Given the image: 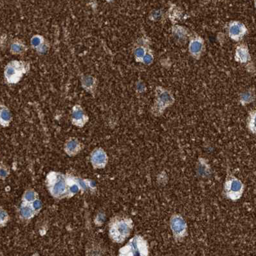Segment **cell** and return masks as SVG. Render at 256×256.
<instances>
[{
    "mask_svg": "<svg viewBox=\"0 0 256 256\" xmlns=\"http://www.w3.org/2000/svg\"><path fill=\"white\" fill-rule=\"evenodd\" d=\"M47 50V47L46 46H42L41 50L42 52H46Z\"/></svg>",
    "mask_w": 256,
    "mask_h": 256,
    "instance_id": "26",
    "label": "cell"
},
{
    "mask_svg": "<svg viewBox=\"0 0 256 256\" xmlns=\"http://www.w3.org/2000/svg\"><path fill=\"white\" fill-rule=\"evenodd\" d=\"M248 128L252 133L256 134V111L251 114L248 122Z\"/></svg>",
    "mask_w": 256,
    "mask_h": 256,
    "instance_id": "13",
    "label": "cell"
},
{
    "mask_svg": "<svg viewBox=\"0 0 256 256\" xmlns=\"http://www.w3.org/2000/svg\"><path fill=\"white\" fill-rule=\"evenodd\" d=\"M42 203L40 200H36L34 203V208H35V210H38L39 208H41Z\"/></svg>",
    "mask_w": 256,
    "mask_h": 256,
    "instance_id": "24",
    "label": "cell"
},
{
    "mask_svg": "<svg viewBox=\"0 0 256 256\" xmlns=\"http://www.w3.org/2000/svg\"><path fill=\"white\" fill-rule=\"evenodd\" d=\"M237 56L238 59L242 62H246L249 59V54L248 50L244 47L238 48L237 50Z\"/></svg>",
    "mask_w": 256,
    "mask_h": 256,
    "instance_id": "11",
    "label": "cell"
},
{
    "mask_svg": "<svg viewBox=\"0 0 256 256\" xmlns=\"http://www.w3.org/2000/svg\"><path fill=\"white\" fill-rule=\"evenodd\" d=\"M11 118V114L10 112L8 111L6 108H2L1 110V121L2 124H6L10 122Z\"/></svg>",
    "mask_w": 256,
    "mask_h": 256,
    "instance_id": "12",
    "label": "cell"
},
{
    "mask_svg": "<svg viewBox=\"0 0 256 256\" xmlns=\"http://www.w3.org/2000/svg\"><path fill=\"white\" fill-rule=\"evenodd\" d=\"M144 53V50L142 48H138L136 51V55L138 58H142Z\"/></svg>",
    "mask_w": 256,
    "mask_h": 256,
    "instance_id": "21",
    "label": "cell"
},
{
    "mask_svg": "<svg viewBox=\"0 0 256 256\" xmlns=\"http://www.w3.org/2000/svg\"><path fill=\"white\" fill-rule=\"evenodd\" d=\"M244 188L241 180L232 174H228L224 184V195L230 200L237 201L244 194Z\"/></svg>",
    "mask_w": 256,
    "mask_h": 256,
    "instance_id": "3",
    "label": "cell"
},
{
    "mask_svg": "<svg viewBox=\"0 0 256 256\" xmlns=\"http://www.w3.org/2000/svg\"><path fill=\"white\" fill-rule=\"evenodd\" d=\"M242 100L244 101V102H249L252 100V95L250 93H246L244 94L242 96Z\"/></svg>",
    "mask_w": 256,
    "mask_h": 256,
    "instance_id": "22",
    "label": "cell"
},
{
    "mask_svg": "<svg viewBox=\"0 0 256 256\" xmlns=\"http://www.w3.org/2000/svg\"><path fill=\"white\" fill-rule=\"evenodd\" d=\"M144 62L145 64H150L152 62V57L150 55H146L144 57Z\"/></svg>",
    "mask_w": 256,
    "mask_h": 256,
    "instance_id": "23",
    "label": "cell"
},
{
    "mask_svg": "<svg viewBox=\"0 0 256 256\" xmlns=\"http://www.w3.org/2000/svg\"><path fill=\"white\" fill-rule=\"evenodd\" d=\"M107 157L102 150H96L92 156V162L96 168H102L106 163Z\"/></svg>",
    "mask_w": 256,
    "mask_h": 256,
    "instance_id": "7",
    "label": "cell"
},
{
    "mask_svg": "<svg viewBox=\"0 0 256 256\" xmlns=\"http://www.w3.org/2000/svg\"><path fill=\"white\" fill-rule=\"evenodd\" d=\"M42 38L38 36H34L32 39V44L34 46H40L42 44Z\"/></svg>",
    "mask_w": 256,
    "mask_h": 256,
    "instance_id": "19",
    "label": "cell"
},
{
    "mask_svg": "<svg viewBox=\"0 0 256 256\" xmlns=\"http://www.w3.org/2000/svg\"></svg>",
    "mask_w": 256,
    "mask_h": 256,
    "instance_id": "28",
    "label": "cell"
},
{
    "mask_svg": "<svg viewBox=\"0 0 256 256\" xmlns=\"http://www.w3.org/2000/svg\"><path fill=\"white\" fill-rule=\"evenodd\" d=\"M26 72V64L14 60L6 66L5 76L8 82L14 83L18 82L23 74Z\"/></svg>",
    "mask_w": 256,
    "mask_h": 256,
    "instance_id": "5",
    "label": "cell"
},
{
    "mask_svg": "<svg viewBox=\"0 0 256 256\" xmlns=\"http://www.w3.org/2000/svg\"><path fill=\"white\" fill-rule=\"evenodd\" d=\"M52 194L56 197L62 196L66 192V182L62 174H54L48 180Z\"/></svg>",
    "mask_w": 256,
    "mask_h": 256,
    "instance_id": "6",
    "label": "cell"
},
{
    "mask_svg": "<svg viewBox=\"0 0 256 256\" xmlns=\"http://www.w3.org/2000/svg\"><path fill=\"white\" fill-rule=\"evenodd\" d=\"M118 256H149V244L144 238L136 235L119 250Z\"/></svg>",
    "mask_w": 256,
    "mask_h": 256,
    "instance_id": "1",
    "label": "cell"
},
{
    "mask_svg": "<svg viewBox=\"0 0 256 256\" xmlns=\"http://www.w3.org/2000/svg\"><path fill=\"white\" fill-rule=\"evenodd\" d=\"M11 50H12L13 52L20 54L24 52V46L19 44H12V46H11Z\"/></svg>",
    "mask_w": 256,
    "mask_h": 256,
    "instance_id": "17",
    "label": "cell"
},
{
    "mask_svg": "<svg viewBox=\"0 0 256 256\" xmlns=\"http://www.w3.org/2000/svg\"><path fill=\"white\" fill-rule=\"evenodd\" d=\"M78 149H80V144H78L77 140H74V139L70 140L66 144V150L69 154H76Z\"/></svg>",
    "mask_w": 256,
    "mask_h": 256,
    "instance_id": "10",
    "label": "cell"
},
{
    "mask_svg": "<svg viewBox=\"0 0 256 256\" xmlns=\"http://www.w3.org/2000/svg\"><path fill=\"white\" fill-rule=\"evenodd\" d=\"M72 121L76 125L82 126L86 121V116H85L84 112L82 108L76 106L74 108L72 114Z\"/></svg>",
    "mask_w": 256,
    "mask_h": 256,
    "instance_id": "8",
    "label": "cell"
},
{
    "mask_svg": "<svg viewBox=\"0 0 256 256\" xmlns=\"http://www.w3.org/2000/svg\"><path fill=\"white\" fill-rule=\"evenodd\" d=\"M246 28L240 24H234L230 28V35L234 36H240L246 32Z\"/></svg>",
    "mask_w": 256,
    "mask_h": 256,
    "instance_id": "9",
    "label": "cell"
},
{
    "mask_svg": "<svg viewBox=\"0 0 256 256\" xmlns=\"http://www.w3.org/2000/svg\"><path fill=\"white\" fill-rule=\"evenodd\" d=\"M160 98L162 102L164 103V104H167V103H169L172 100V98H170V94L168 92L162 93L160 96Z\"/></svg>",
    "mask_w": 256,
    "mask_h": 256,
    "instance_id": "18",
    "label": "cell"
},
{
    "mask_svg": "<svg viewBox=\"0 0 256 256\" xmlns=\"http://www.w3.org/2000/svg\"><path fill=\"white\" fill-rule=\"evenodd\" d=\"M82 84L84 87H86L87 88H90L94 86V85L95 84V80H94L93 78L88 76V77H85L83 78Z\"/></svg>",
    "mask_w": 256,
    "mask_h": 256,
    "instance_id": "15",
    "label": "cell"
},
{
    "mask_svg": "<svg viewBox=\"0 0 256 256\" xmlns=\"http://www.w3.org/2000/svg\"><path fill=\"white\" fill-rule=\"evenodd\" d=\"M6 172H4V170H1V175H2V176H6Z\"/></svg>",
    "mask_w": 256,
    "mask_h": 256,
    "instance_id": "27",
    "label": "cell"
},
{
    "mask_svg": "<svg viewBox=\"0 0 256 256\" xmlns=\"http://www.w3.org/2000/svg\"><path fill=\"white\" fill-rule=\"evenodd\" d=\"M21 214L26 218H30L33 215V211L28 206H22Z\"/></svg>",
    "mask_w": 256,
    "mask_h": 256,
    "instance_id": "16",
    "label": "cell"
},
{
    "mask_svg": "<svg viewBox=\"0 0 256 256\" xmlns=\"http://www.w3.org/2000/svg\"><path fill=\"white\" fill-rule=\"evenodd\" d=\"M202 44L200 42L195 41L193 42L190 46V50L192 53L197 54L202 50Z\"/></svg>",
    "mask_w": 256,
    "mask_h": 256,
    "instance_id": "14",
    "label": "cell"
},
{
    "mask_svg": "<svg viewBox=\"0 0 256 256\" xmlns=\"http://www.w3.org/2000/svg\"><path fill=\"white\" fill-rule=\"evenodd\" d=\"M133 228V221L131 219H116L110 226V237L114 242L121 244L129 236Z\"/></svg>",
    "mask_w": 256,
    "mask_h": 256,
    "instance_id": "2",
    "label": "cell"
},
{
    "mask_svg": "<svg viewBox=\"0 0 256 256\" xmlns=\"http://www.w3.org/2000/svg\"><path fill=\"white\" fill-rule=\"evenodd\" d=\"M24 198L28 202L34 200L35 198V193L33 192H28L24 195Z\"/></svg>",
    "mask_w": 256,
    "mask_h": 256,
    "instance_id": "20",
    "label": "cell"
},
{
    "mask_svg": "<svg viewBox=\"0 0 256 256\" xmlns=\"http://www.w3.org/2000/svg\"><path fill=\"white\" fill-rule=\"evenodd\" d=\"M170 228L176 241H182L187 236L188 226L182 216L174 214L170 217Z\"/></svg>",
    "mask_w": 256,
    "mask_h": 256,
    "instance_id": "4",
    "label": "cell"
},
{
    "mask_svg": "<svg viewBox=\"0 0 256 256\" xmlns=\"http://www.w3.org/2000/svg\"><path fill=\"white\" fill-rule=\"evenodd\" d=\"M78 188L77 185H76V184H74L70 188V192L72 193H76L78 192Z\"/></svg>",
    "mask_w": 256,
    "mask_h": 256,
    "instance_id": "25",
    "label": "cell"
}]
</instances>
